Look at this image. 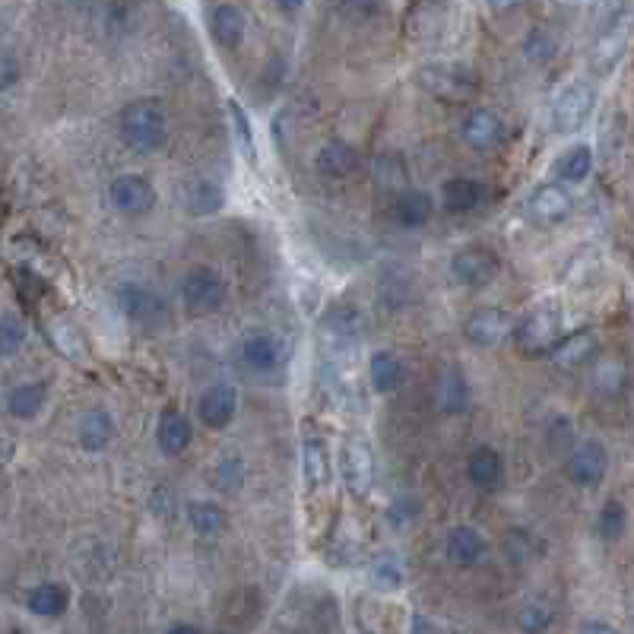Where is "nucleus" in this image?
<instances>
[{
    "mask_svg": "<svg viewBox=\"0 0 634 634\" xmlns=\"http://www.w3.org/2000/svg\"><path fill=\"white\" fill-rule=\"evenodd\" d=\"M444 555H447V562H454L457 568H473L479 558L486 555V539H482V533L476 527L460 524L447 533Z\"/></svg>",
    "mask_w": 634,
    "mask_h": 634,
    "instance_id": "nucleus-20",
    "label": "nucleus"
},
{
    "mask_svg": "<svg viewBox=\"0 0 634 634\" xmlns=\"http://www.w3.org/2000/svg\"><path fill=\"white\" fill-rule=\"evenodd\" d=\"M77 435H80L83 451H92V454L105 451L111 438H115V419H111L105 409H86L77 425Z\"/></svg>",
    "mask_w": 634,
    "mask_h": 634,
    "instance_id": "nucleus-27",
    "label": "nucleus"
},
{
    "mask_svg": "<svg viewBox=\"0 0 634 634\" xmlns=\"http://www.w3.org/2000/svg\"><path fill=\"white\" fill-rule=\"evenodd\" d=\"M520 625L527 631H546L552 625V612H546L543 606H527L520 612Z\"/></svg>",
    "mask_w": 634,
    "mask_h": 634,
    "instance_id": "nucleus-43",
    "label": "nucleus"
},
{
    "mask_svg": "<svg viewBox=\"0 0 634 634\" xmlns=\"http://www.w3.org/2000/svg\"><path fill=\"white\" fill-rule=\"evenodd\" d=\"M517 349L524 356H546L552 346L562 340V311L558 308H536L514 327Z\"/></svg>",
    "mask_w": 634,
    "mask_h": 634,
    "instance_id": "nucleus-4",
    "label": "nucleus"
},
{
    "mask_svg": "<svg viewBox=\"0 0 634 634\" xmlns=\"http://www.w3.org/2000/svg\"><path fill=\"white\" fill-rule=\"evenodd\" d=\"M108 197H111V207L121 213H130V216H143L156 207V188L143 175L115 178L108 188Z\"/></svg>",
    "mask_w": 634,
    "mask_h": 634,
    "instance_id": "nucleus-13",
    "label": "nucleus"
},
{
    "mask_svg": "<svg viewBox=\"0 0 634 634\" xmlns=\"http://www.w3.org/2000/svg\"><path fill=\"white\" fill-rule=\"evenodd\" d=\"M625 527H628L625 505L619 498H609L603 505V511H600V517H596V533H600L606 543H615V539H622Z\"/></svg>",
    "mask_w": 634,
    "mask_h": 634,
    "instance_id": "nucleus-38",
    "label": "nucleus"
},
{
    "mask_svg": "<svg viewBox=\"0 0 634 634\" xmlns=\"http://www.w3.org/2000/svg\"><path fill=\"white\" fill-rule=\"evenodd\" d=\"M435 213V200L425 191H403L394 203V216L403 229H422Z\"/></svg>",
    "mask_w": 634,
    "mask_h": 634,
    "instance_id": "nucleus-31",
    "label": "nucleus"
},
{
    "mask_svg": "<svg viewBox=\"0 0 634 634\" xmlns=\"http://www.w3.org/2000/svg\"><path fill=\"white\" fill-rule=\"evenodd\" d=\"M466 476H470V482L476 489L492 492V489L501 486V479H505V460H501V454L489 444L476 447V451L470 454V460H466Z\"/></svg>",
    "mask_w": 634,
    "mask_h": 634,
    "instance_id": "nucleus-21",
    "label": "nucleus"
},
{
    "mask_svg": "<svg viewBox=\"0 0 634 634\" xmlns=\"http://www.w3.org/2000/svg\"><path fill=\"white\" fill-rule=\"evenodd\" d=\"M340 476L352 495H368L375 486V454L359 438H349L340 447Z\"/></svg>",
    "mask_w": 634,
    "mask_h": 634,
    "instance_id": "nucleus-10",
    "label": "nucleus"
},
{
    "mask_svg": "<svg viewBox=\"0 0 634 634\" xmlns=\"http://www.w3.org/2000/svg\"><path fill=\"white\" fill-rule=\"evenodd\" d=\"M416 83L428 92L432 99H441V102H470L476 96V77L470 70H463L457 64H425L416 70Z\"/></svg>",
    "mask_w": 634,
    "mask_h": 634,
    "instance_id": "nucleus-2",
    "label": "nucleus"
},
{
    "mask_svg": "<svg viewBox=\"0 0 634 634\" xmlns=\"http://www.w3.org/2000/svg\"><path fill=\"white\" fill-rule=\"evenodd\" d=\"M593 349H596L593 330H577V333H568V337L558 340L549 356L558 368H577L593 356Z\"/></svg>",
    "mask_w": 634,
    "mask_h": 634,
    "instance_id": "nucleus-29",
    "label": "nucleus"
},
{
    "mask_svg": "<svg viewBox=\"0 0 634 634\" xmlns=\"http://www.w3.org/2000/svg\"><path fill=\"white\" fill-rule=\"evenodd\" d=\"M238 352L245 368L254 371V375H276V371L286 365V349L270 330H248L245 337H241Z\"/></svg>",
    "mask_w": 634,
    "mask_h": 634,
    "instance_id": "nucleus-8",
    "label": "nucleus"
},
{
    "mask_svg": "<svg viewBox=\"0 0 634 634\" xmlns=\"http://www.w3.org/2000/svg\"><path fill=\"white\" fill-rule=\"evenodd\" d=\"M447 23V13L438 0H422L413 10L406 13V32L413 35L416 42H432L444 32Z\"/></svg>",
    "mask_w": 634,
    "mask_h": 634,
    "instance_id": "nucleus-24",
    "label": "nucleus"
},
{
    "mask_svg": "<svg viewBox=\"0 0 634 634\" xmlns=\"http://www.w3.org/2000/svg\"><path fill=\"white\" fill-rule=\"evenodd\" d=\"M470 406V384H466V375L457 365L441 368V375L435 381V409L444 416H457Z\"/></svg>",
    "mask_w": 634,
    "mask_h": 634,
    "instance_id": "nucleus-17",
    "label": "nucleus"
},
{
    "mask_svg": "<svg viewBox=\"0 0 634 634\" xmlns=\"http://www.w3.org/2000/svg\"><path fill=\"white\" fill-rule=\"evenodd\" d=\"M552 51H555V42L549 39L546 29H536L527 39V58L530 61H546V58H552Z\"/></svg>",
    "mask_w": 634,
    "mask_h": 634,
    "instance_id": "nucleus-42",
    "label": "nucleus"
},
{
    "mask_svg": "<svg viewBox=\"0 0 634 634\" xmlns=\"http://www.w3.org/2000/svg\"><path fill=\"white\" fill-rule=\"evenodd\" d=\"M593 102H596V92L584 80H577L558 92V99L552 105V124L558 134H574V130H581L590 118Z\"/></svg>",
    "mask_w": 634,
    "mask_h": 634,
    "instance_id": "nucleus-7",
    "label": "nucleus"
},
{
    "mask_svg": "<svg viewBox=\"0 0 634 634\" xmlns=\"http://www.w3.org/2000/svg\"><path fill=\"white\" fill-rule=\"evenodd\" d=\"M555 172H558V178H562V181H574V184L584 181L593 172V149L584 146V143L571 146L568 153L558 159Z\"/></svg>",
    "mask_w": 634,
    "mask_h": 634,
    "instance_id": "nucleus-37",
    "label": "nucleus"
},
{
    "mask_svg": "<svg viewBox=\"0 0 634 634\" xmlns=\"http://www.w3.org/2000/svg\"><path fill=\"white\" fill-rule=\"evenodd\" d=\"M505 121H501L498 111L492 108H473L470 115H466V121L460 124V137L463 143L476 149V153H489V149H495L501 140H505Z\"/></svg>",
    "mask_w": 634,
    "mask_h": 634,
    "instance_id": "nucleus-12",
    "label": "nucleus"
},
{
    "mask_svg": "<svg viewBox=\"0 0 634 634\" xmlns=\"http://www.w3.org/2000/svg\"><path fill=\"white\" fill-rule=\"evenodd\" d=\"M574 207L571 194L562 188V184H539V188L530 194L527 200V216L539 226H552V222H562Z\"/></svg>",
    "mask_w": 634,
    "mask_h": 634,
    "instance_id": "nucleus-16",
    "label": "nucleus"
},
{
    "mask_svg": "<svg viewBox=\"0 0 634 634\" xmlns=\"http://www.w3.org/2000/svg\"><path fill=\"white\" fill-rule=\"evenodd\" d=\"M226 111H229V121H232V134H235V143L241 149V156H245L251 165H257V146H254V127H251V118L241 102L229 99L226 102Z\"/></svg>",
    "mask_w": 634,
    "mask_h": 634,
    "instance_id": "nucleus-36",
    "label": "nucleus"
},
{
    "mask_svg": "<svg viewBox=\"0 0 634 634\" xmlns=\"http://www.w3.org/2000/svg\"><path fill=\"white\" fill-rule=\"evenodd\" d=\"M409 631H438V625L425 622L422 612H413V619H409Z\"/></svg>",
    "mask_w": 634,
    "mask_h": 634,
    "instance_id": "nucleus-45",
    "label": "nucleus"
},
{
    "mask_svg": "<svg viewBox=\"0 0 634 634\" xmlns=\"http://www.w3.org/2000/svg\"><path fill=\"white\" fill-rule=\"evenodd\" d=\"M276 4L283 7V10H298V7L305 4V0H276Z\"/></svg>",
    "mask_w": 634,
    "mask_h": 634,
    "instance_id": "nucleus-49",
    "label": "nucleus"
},
{
    "mask_svg": "<svg viewBox=\"0 0 634 634\" xmlns=\"http://www.w3.org/2000/svg\"><path fill=\"white\" fill-rule=\"evenodd\" d=\"M45 400H48L45 384H20V387L10 390L7 409L16 419H35L45 409Z\"/></svg>",
    "mask_w": 634,
    "mask_h": 634,
    "instance_id": "nucleus-33",
    "label": "nucleus"
},
{
    "mask_svg": "<svg viewBox=\"0 0 634 634\" xmlns=\"http://www.w3.org/2000/svg\"><path fill=\"white\" fill-rule=\"evenodd\" d=\"M169 631H172V634H184V631H188V634H200V628H197V625H188V622H178V625H172Z\"/></svg>",
    "mask_w": 634,
    "mask_h": 634,
    "instance_id": "nucleus-47",
    "label": "nucleus"
},
{
    "mask_svg": "<svg viewBox=\"0 0 634 634\" xmlns=\"http://www.w3.org/2000/svg\"><path fill=\"white\" fill-rule=\"evenodd\" d=\"M622 384H625V371H622L619 362L603 359L600 365L593 368V390H596V394L612 397V394H619Z\"/></svg>",
    "mask_w": 634,
    "mask_h": 634,
    "instance_id": "nucleus-39",
    "label": "nucleus"
},
{
    "mask_svg": "<svg viewBox=\"0 0 634 634\" xmlns=\"http://www.w3.org/2000/svg\"><path fill=\"white\" fill-rule=\"evenodd\" d=\"M606 470H609V454H606V447L593 438L577 444L568 457V476H571V482H577V486H584V489L600 486L606 479Z\"/></svg>",
    "mask_w": 634,
    "mask_h": 634,
    "instance_id": "nucleus-11",
    "label": "nucleus"
},
{
    "mask_svg": "<svg viewBox=\"0 0 634 634\" xmlns=\"http://www.w3.org/2000/svg\"><path fill=\"white\" fill-rule=\"evenodd\" d=\"M26 343V327L20 317L4 314L0 317V356H16Z\"/></svg>",
    "mask_w": 634,
    "mask_h": 634,
    "instance_id": "nucleus-40",
    "label": "nucleus"
},
{
    "mask_svg": "<svg viewBox=\"0 0 634 634\" xmlns=\"http://www.w3.org/2000/svg\"><path fill=\"white\" fill-rule=\"evenodd\" d=\"M235 413H238V390H235V384L219 381L210 390H203V397L197 403V416L207 428L222 432V428L232 425Z\"/></svg>",
    "mask_w": 634,
    "mask_h": 634,
    "instance_id": "nucleus-14",
    "label": "nucleus"
},
{
    "mask_svg": "<svg viewBox=\"0 0 634 634\" xmlns=\"http://www.w3.org/2000/svg\"><path fill=\"white\" fill-rule=\"evenodd\" d=\"M520 4H524V0H489V7H492L495 13H508V10H517Z\"/></svg>",
    "mask_w": 634,
    "mask_h": 634,
    "instance_id": "nucleus-46",
    "label": "nucleus"
},
{
    "mask_svg": "<svg viewBox=\"0 0 634 634\" xmlns=\"http://www.w3.org/2000/svg\"><path fill=\"white\" fill-rule=\"evenodd\" d=\"M191 438H194L191 419L184 416V413H178V409H165L162 419H159V428H156L159 451L165 457H181L191 447Z\"/></svg>",
    "mask_w": 634,
    "mask_h": 634,
    "instance_id": "nucleus-19",
    "label": "nucleus"
},
{
    "mask_svg": "<svg viewBox=\"0 0 634 634\" xmlns=\"http://www.w3.org/2000/svg\"><path fill=\"white\" fill-rule=\"evenodd\" d=\"M625 45H628V13L600 29V42L593 48V67L600 73L612 70L625 54Z\"/></svg>",
    "mask_w": 634,
    "mask_h": 634,
    "instance_id": "nucleus-23",
    "label": "nucleus"
},
{
    "mask_svg": "<svg viewBox=\"0 0 634 634\" xmlns=\"http://www.w3.org/2000/svg\"><path fill=\"white\" fill-rule=\"evenodd\" d=\"M514 327H517V321L505 308H489L486 305V308H476L463 321V337L476 349H492L498 343H505L508 337H514Z\"/></svg>",
    "mask_w": 634,
    "mask_h": 634,
    "instance_id": "nucleus-6",
    "label": "nucleus"
},
{
    "mask_svg": "<svg viewBox=\"0 0 634 634\" xmlns=\"http://www.w3.org/2000/svg\"><path fill=\"white\" fill-rule=\"evenodd\" d=\"M419 517V498L413 495H400L394 505L387 508V524L390 527H406Z\"/></svg>",
    "mask_w": 634,
    "mask_h": 634,
    "instance_id": "nucleus-41",
    "label": "nucleus"
},
{
    "mask_svg": "<svg viewBox=\"0 0 634 634\" xmlns=\"http://www.w3.org/2000/svg\"><path fill=\"white\" fill-rule=\"evenodd\" d=\"M226 279H222L213 267H191L181 279V302L191 314H210L219 311L226 302Z\"/></svg>",
    "mask_w": 634,
    "mask_h": 634,
    "instance_id": "nucleus-5",
    "label": "nucleus"
},
{
    "mask_svg": "<svg viewBox=\"0 0 634 634\" xmlns=\"http://www.w3.org/2000/svg\"><path fill=\"white\" fill-rule=\"evenodd\" d=\"M70 606V593L64 584H39L29 593V612L42 615V619H54V615H64Z\"/></svg>",
    "mask_w": 634,
    "mask_h": 634,
    "instance_id": "nucleus-34",
    "label": "nucleus"
},
{
    "mask_svg": "<svg viewBox=\"0 0 634 634\" xmlns=\"http://www.w3.org/2000/svg\"><path fill=\"white\" fill-rule=\"evenodd\" d=\"M368 581L378 593H397L406 584V571L397 552H378L368 565Z\"/></svg>",
    "mask_w": 634,
    "mask_h": 634,
    "instance_id": "nucleus-30",
    "label": "nucleus"
},
{
    "mask_svg": "<svg viewBox=\"0 0 634 634\" xmlns=\"http://www.w3.org/2000/svg\"><path fill=\"white\" fill-rule=\"evenodd\" d=\"M489 197V188L476 178H451L444 181L441 188V207L451 213V216H460V213H473L479 210L482 203H486Z\"/></svg>",
    "mask_w": 634,
    "mask_h": 634,
    "instance_id": "nucleus-18",
    "label": "nucleus"
},
{
    "mask_svg": "<svg viewBox=\"0 0 634 634\" xmlns=\"http://www.w3.org/2000/svg\"><path fill=\"white\" fill-rule=\"evenodd\" d=\"M501 270V260L486 245H466L451 257V276L463 286H489Z\"/></svg>",
    "mask_w": 634,
    "mask_h": 634,
    "instance_id": "nucleus-9",
    "label": "nucleus"
},
{
    "mask_svg": "<svg viewBox=\"0 0 634 634\" xmlns=\"http://www.w3.org/2000/svg\"><path fill=\"white\" fill-rule=\"evenodd\" d=\"M314 165L324 178H346L359 169V153L356 146H349L346 140H330L317 149Z\"/></svg>",
    "mask_w": 634,
    "mask_h": 634,
    "instance_id": "nucleus-22",
    "label": "nucleus"
},
{
    "mask_svg": "<svg viewBox=\"0 0 634 634\" xmlns=\"http://www.w3.org/2000/svg\"><path fill=\"white\" fill-rule=\"evenodd\" d=\"M222 207H226V191L210 178H197L188 184V191H184V210L191 216H213Z\"/></svg>",
    "mask_w": 634,
    "mask_h": 634,
    "instance_id": "nucleus-28",
    "label": "nucleus"
},
{
    "mask_svg": "<svg viewBox=\"0 0 634 634\" xmlns=\"http://www.w3.org/2000/svg\"><path fill=\"white\" fill-rule=\"evenodd\" d=\"M118 308L130 324L146 333L169 327V305H165L162 295H156L146 286H134V283L118 286Z\"/></svg>",
    "mask_w": 634,
    "mask_h": 634,
    "instance_id": "nucleus-3",
    "label": "nucleus"
},
{
    "mask_svg": "<svg viewBox=\"0 0 634 634\" xmlns=\"http://www.w3.org/2000/svg\"><path fill=\"white\" fill-rule=\"evenodd\" d=\"M16 77H20V64H16L13 54H4V51H0V89L13 86Z\"/></svg>",
    "mask_w": 634,
    "mask_h": 634,
    "instance_id": "nucleus-44",
    "label": "nucleus"
},
{
    "mask_svg": "<svg viewBox=\"0 0 634 634\" xmlns=\"http://www.w3.org/2000/svg\"><path fill=\"white\" fill-rule=\"evenodd\" d=\"M118 127H121V140L134 149V153H156L165 143V137H169V118H165V111L156 99L130 102L121 111Z\"/></svg>",
    "mask_w": 634,
    "mask_h": 634,
    "instance_id": "nucleus-1",
    "label": "nucleus"
},
{
    "mask_svg": "<svg viewBox=\"0 0 634 634\" xmlns=\"http://www.w3.org/2000/svg\"><path fill=\"white\" fill-rule=\"evenodd\" d=\"M368 375H371V384H375L378 394H394V390H400L406 371L394 352H375V356H371V365H368Z\"/></svg>",
    "mask_w": 634,
    "mask_h": 634,
    "instance_id": "nucleus-32",
    "label": "nucleus"
},
{
    "mask_svg": "<svg viewBox=\"0 0 634 634\" xmlns=\"http://www.w3.org/2000/svg\"><path fill=\"white\" fill-rule=\"evenodd\" d=\"M581 631H612V625L609 622H584Z\"/></svg>",
    "mask_w": 634,
    "mask_h": 634,
    "instance_id": "nucleus-48",
    "label": "nucleus"
},
{
    "mask_svg": "<svg viewBox=\"0 0 634 634\" xmlns=\"http://www.w3.org/2000/svg\"><path fill=\"white\" fill-rule=\"evenodd\" d=\"M302 473H305V486L308 492H317L321 486H327L330 479V457H327V447L324 441L317 438V432H305L302 441Z\"/></svg>",
    "mask_w": 634,
    "mask_h": 634,
    "instance_id": "nucleus-25",
    "label": "nucleus"
},
{
    "mask_svg": "<svg viewBox=\"0 0 634 634\" xmlns=\"http://www.w3.org/2000/svg\"><path fill=\"white\" fill-rule=\"evenodd\" d=\"M188 524L197 536H219L222 530H226V514H222L219 505H213V501H188Z\"/></svg>",
    "mask_w": 634,
    "mask_h": 634,
    "instance_id": "nucleus-35",
    "label": "nucleus"
},
{
    "mask_svg": "<svg viewBox=\"0 0 634 634\" xmlns=\"http://www.w3.org/2000/svg\"><path fill=\"white\" fill-rule=\"evenodd\" d=\"M365 333V317L362 311L340 305V308H330L321 321V340L330 343L333 349H352Z\"/></svg>",
    "mask_w": 634,
    "mask_h": 634,
    "instance_id": "nucleus-15",
    "label": "nucleus"
},
{
    "mask_svg": "<svg viewBox=\"0 0 634 634\" xmlns=\"http://www.w3.org/2000/svg\"><path fill=\"white\" fill-rule=\"evenodd\" d=\"M210 29H213V39L222 48H238L245 42V29H248L245 10L235 4H219L210 16Z\"/></svg>",
    "mask_w": 634,
    "mask_h": 634,
    "instance_id": "nucleus-26",
    "label": "nucleus"
}]
</instances>
